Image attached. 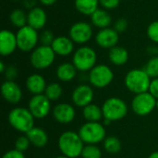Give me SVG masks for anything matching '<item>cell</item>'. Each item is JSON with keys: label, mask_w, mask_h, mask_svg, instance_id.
Listing matches in <instances>:
<instances>
[{"label": "cell", "mask_w": 158, "mask_h": 158, "mask_svg": "<svg viewBox=\"0 0 158 158\" xmlns=\"http://www.w3.org/2000/svg\"><path fill=\"white\" fill-rule=\"evenodd\" d=\"M103 143L104 148L108 154H118L121 150V142L116 136H108Z\"/></svg>", "instance_id": "f1b7e54d"}, {"label": "cell", "mask_w": 158, "mask_h": 158, "mask_svg": "<svg viewBox=\"0 0 158 158\" xmlns=\"http://www.w3.org/2000/svg\"><path fill=\"white\" fill-rule=\"evenodd\" d=\"M156 108L158 109V99H156Z\"/></svg>", "instance_id": "bcb514c9"}, {"label": "cell", "mask_w": 158, "mask_h": 158, "mask_svg": "<svg viewBox=\"0 0 158 158\" xmlns=\"http://www.w3.org/2000/svg\"><path fill=\"white\" fill-rule=\"evenodd\" d=\"M82 115L87 122H99L104 118L102 107L94 104H90L83 107Z\"/></svg>", "instance_id": "484cf974"}, {"label": "cell", "mask_w": 158, "mask_h": 158, "mask_svg": "<svg viewBox=\"0 0 158 158\" xmlns=\"http://www.w3.org/2000/svg\"><path fill=\"white\" fill-rule=\"evenodd\" d=\"M85 144H97L106 138L105 125L100 122H86L78 131Z\"/></svg>", "instance_id": "52a82bcc"}, {"label": "cell", "mask_w": 158, "mask_h": 158, "mask_svg": "<svg viewBox=\"0 0 158 158\" xmlns=\"http://www.w3.org/2000/svg\"><path fill=\"white\" fill-rule=\"evenodd\" d=\"M30 144H31V142H30L29 138L25 134L24 136H19L16 140V142H15V149L24 153L25 151H27L29 149Z\"/></svg>", "instance_id": "836d02e7"}, {"label": "cell", "mask_w": 158, "mask_h": 158, "mask_svg": "<svg viewBox=\"0 0 158 158\" xmlns=\"http://www.w3.org/2000/svg\"><path fill=\"white\" fill-rule=\"evenodd\" d=\"M120 2L121 0H99L101 8H104L108 11L116 9L119 6Z\"/></svg>", "instance_id": "e575fe53"}, {"label": "cell", "mask_w": 158, "mask_h": 158, "mask_svg": "<svg viewBox=\"0 0 158 158\" xmlns=\"http://www.w3.org/2000/svg\"><path fill=\"white\" fill-rule=\"evenodd\" d=\"M2 158H25V156L22 152L18 151L17 149H12L6 152Z\"/></svg>", "instance_id": "74e56055"}, {"label": "cell", "mask_w": 158, "mask_h": 158, "mask_svg": "<svg viewBox=\"0 0 158 158\" xmlns=\"http://www.w3.org/2000/svg\"><path fill=\"white\" fill-rule=\"evenodd\" d=\"M101 107L104 119L109 120L110 122L124 118L128 113V106L126 102L119 97L107 98Z\"/></svg>", "instance_id": "5b68a950"}, {"label": "cell", "mask_w": 158, "mask_h": 158, "mask_svg": "<svg viewBox=\"0 0 158 158\" xmlns=\"http://www.w3.org/2000/svg\"><path fill=\"white\" fill-rule=\"evenodd\" d=\"M25 84L27 90L33 95L44 94L45 88L47 86L44 77L38 73H33L28 76Z\"/></svg>", "instance_id": "ffe728a7"}, {"label": "cell", "mask_w": 158, "mask_h": 158, "mask_svg": "<svg viewBox=\"0 0 158 158\" xmlns=\"http://www.w3.org/2000/svg\"><path fill=\"white\" fill-rule=\"evenodd\" d=\"M96 51L89 45H81L72 55V64L80 72H89L97 64Z\"/></svg>", "instance_id": "7a4b0ae2"}, {"label": "cell", "mask_w": 158, "mask_h": 158, "mask_svg": "<svg viewBox=\"0 0 158 158\" xmlns=\"http://www.w3.org/2000/svg\"><path fill=\"white\" fill-rule=\"evenodd\" d=\"M55 38H56V36H55L54 32L48 29L42 30L39 34V42H40V44H42V45L51 46Z\"/></svg>", "instance_id": "1f68e13d"}, {"label": "cell", "mask_w": 158, "mask_h": 158, "mask_svg": "<svg viewBox=\"0 0 158 158\" xmlns=\"http://www.w3.org/2000/svg\"><path fill=\"white\" fill-rule=\"evenodd\" d=\"M9 21L13 27L20 29L27 25V12L22 8H15L9 14Z\"/></svg>", "instance_id": "4316f807"}, {"label": "cell", "mask_w": 158, "mask_h": 158, "mask_svg": "<svg viewBox=\"0 0 158 158\" xmlns=\"http://www.w3.org/2000/svg\"><path fill=\"white\" fill-rule=\"evenodd\" d=\"M94 93L92 86L81 83L78 85L71 94V100L73 104L78 107H85L92 104L94 100Z\"/></svg>", "instance_id": "5bb4252c"}, {"label": "cell", "mask_w": 158, "mask_h": 158, "mask_svg": "<svg viewBox=\"0 0 158 158\" xmlns=\"http://www.w3.org/2000/svg\"><path fill=\"white\" fill-rule=\"evenodd\" d=\"M76 10L83 16H91L99 6V0H74Z\"/></svg>", "instance_id": "d4e9b609"}, {"label": "cell", "mask_w": 158, "mask_h": 158, "mask_svg": "<svg viewBox=\"0 0 158 158\" xmlns=\"http://www.w3.org/2000/svg\"><path fill=\"white\" fill-rule=\"evenodd\" d=\"M114 80V72L111 68L106 64H97L88 74L90 84L95 88L103 89L107 87Z\"/></svg>", "instance_id": "9c48e42d"}, {"label": "cell", "mask_w": 158, "mask_h": 158, "mask_svg": "<svg viewBox=\"0 0 158 158\" xmlns=\"http://www.w3.org/2000/svg\"><path fill=\"white\" fill-rule=\"evenodd\" d=\"M146 35L152 43L158 44V20L152 21L147 26Z\"/></svg>", "instance_id": "d6a6232c"}, {"label": "cell", "mask_w": 158, "mask_h": 158, "mask_svg": "<svg viewBox=\"0 0 158 158\" xmlns=\"http://www.w3.org/2000/svg\"><path fill=\"white\" fill-rule=\"evenodd\" d=\"M47 23L46 11L42 6H35L27 12V25L31 28L42 31Z\"/></svg>", "instance_id": "ac0fdd59"}, {"label": "cell", "mask_w": 158, "mask_h": 158, "mask_svg": "<svg viewBox=\"0 0 158 158\" xmlns=\"http://www.w3.org/2000/svg\"><path fill=\"white\" fill-rule=\"evenodd\" d=\"M14 2H22V0H12Z\"/></svg>", "instance_id": "f6af8a7d"}, {"label": "cell", "mask_w": 158, "mask_h": 158, "mask_svg": "<svg viewBox=\"0 0 158 158\" xmlns=\"http://www.w3.org/2000/svg\"><path fill=\"white\" fill-rule=\"evenodd\" d=\"M77 69L72 64V62L61 63L56 69V76L57 80L62 82H69L75 79L77 76Z\"/></svg>", "instance_id": "7402d4cb"}, {"label": "cell", "mask_w": 158, "mask_h": 158, "mask_svg": "<svg viewBox=\"0 0 158 158\" xmlns=\"http://www.w3.org/2000/svg\"><path fill=\"white\" fill-rule=\"evenodd\" d=\"M129 57V52L123 46L117 45L108 50V59L115 66L120 67L125 65L128 62Z\"/></svg>", "instance_id": "603a6c76"}, {"label": "cell", "mask_w": 158, "mask_h": 158, "mask_svg": "<svg viewBox=\"0 0 158 158\" xmlns=\"http://www.w3.org/2000/svg\"><path fill=\"white\" fill-rule=\"evenodd\" d=\"M56 56H69L73 55L75 49L74 42L69 38V36L59 35L56 36L51 45Z\"/></svg>", "instance_id": "d6986e66"}, {"label": "cell", "mask_w": 158, "mask_h": 158, "mask_svg": "<svg viewBox=\"0 0 158 158\" xmlns=\"http://www.w3.org/2000/svg\"><path fill=\"white\" fill-rule=\"evenodd\" d=\"M94 26L83 20L73 23L69 30V36L75 44L85 45L94 36Z\"/></svg>", "instance_id": "30bf717a"}, {"label": "cell", "mask_w": 158, "mask_h": 158, "mask_svg": "<svg viewBox=\"0 0 158 158\" xmlns=\"http://www.w3.org/2000/svg\"><path fill=\"white\" fill-rule=\"evenodd\" d=\"M1 94L3 98L9 104L16 105L22 98V91L15 81L6 80L1 85Z\"/></svg>", "instance_id": "2e32d148"}, {"label": "cell", "mask_w": 158, "mask_h": 158, "mask_svg": "<svg viewBox=\"0 0 158 158\" xmlns=\"http://www.w3.org/2000/svg\"><path fill=\"white\" fill-rule=\"evenodd\" d=\"M28 108L35 118L42 119L46 118L50 113L51 101L44 95V94H36L30 99Z\"/></svg>", "instance_id": "7c38bea8"}, {"label": "cell", "mask_w": 158, "mask_h": 158, "mask_svg": "<svg viewBox=\"0 0 158 158\" xmlns=\"http://www.w3.org/2000/svg\"><path fill=\"white\" fill-rule=\"evenodd\" d=\"M8 122L16 131L27 133L34 127V117L25 107H14L8 114Z\"/></svg>", "instance_id": "277c9868"}, {"label": "cell", "mask_w": 158, "mask_h": 158, "mask_svg": "<svg viewBox=\"0 0 158 158\" xmlns=\"http://www.w3.org/2000/svg\"><path fill=\"white\" fill-rule=\"evenodd\" d=\"M143 69L151 79L158 78V55L154 56L146 62Z\"/></svg>", "instance_id": "f546056e"}, {"label": "cell", "mask_w": 158, "mask_h": 158, "mask_svg": "<svg viewBox=\"0 0 158 158\" xmlns=\"http://www.w3.org/2000/svg\"><path fill=\"white\" fill-rule=\"evenodd\" d=\"M56 158H69V157H67V156H63V155H62V156H56Z\"/></svg>", "instance_id": "ee69618b"}, {"label": "cell", "mask_w": 158, "mask_h": 158, "mask_svg": "<svg viewBox=\"0 0 158 158\" xmlns=\"http://www.w3.org/2000/svg\"><path fill=\"white\" fill-rule=\"evenodd\" d=\"M151 81L152 79L143 69H133L126 74L124 83L130 92L138 94L148 92Z\"/></svg>", "instance_id": "3957f363"}, {"label": "cell", "mask_w": 158, "mask_h": 158, "mask_svg": "<svg viewBox=\"0 0 158 158\" xmlns=\"http://www.w3.org/2000/svg\"><path fill=\"white\" fill-rule=\"evenodd\" d=\"M26 136L29 138L31 144L38 148L44 147L48 143V135L46 131L40 127H33L26 133Z\"/></svg>", "instance_id": "cb8c5ba5"}, {"label": "cell", "mask_w": 158, "mask_h": 158, "mask_svg": "<svg viewBox=\"0 0 158 158\" xmlns=\"http://www.w3.org/2000/svg\"><path fill=\"white\" fill-rule=\"evenodd\" d=\"M58 0H39V3L44 6H51L55 5Z\"/></svg>", "instance_id": "60d3db41"}, {"label": "cell", "mask_w": 158, "mask_h": 158, "mask_svg": "<svg viewBox=\"0 0 158 158\" xmlns=\"http://www.w3.org/2000/svg\"><path fill=\"white\" fill-rule=\"evenodd\" d=\"M156 107V99L149 92L135 94L131 102V108L133 112L141 117L149 115Z\"/></svg>", "instance_id": "8fae6325"}, {"label": "cell", "mask_w": 158, "mask_h": 158, "mask_svg": "<svg viewBox=\"0 0 158 158\" xmlns=\"http://www.w3.org/2000/svg\"><path fill=\"white\" fill-rule=\"evenodd\" d=\"M96 44L104 49H111L118 45L119 42V33L111 27L99 30L94 35Z\"/></svg>", "instance_id": "4fadbf2b"}, {"label": "cell", "mask_w": 158, "mask_h": 158, "mask_svg": "<svg viewBox=\"0 0 158 158\" xmlns=\"http://www.w3.org/2000/svg\"><path fill=\"white\" fill-rule=\"evenodd\" d=\"M90 19H91V24L94 28L99 30L108 28L112 23L111 14L109 13L108 10H106L104 8H98L90 16Z\"/></svg>", "instance_id": "44dd1931"}, {"label": "cell", "mask_w": 158, "mask_h": 158, "mask_svg": "<svg viewBox=\"0 0 158 158\" xmlns=\"http://www.w3.org/2000/svg\"><path fill=\"white\" fill-rule=\"evenodd\" d=\"M129 27V22L125 18H119L115 22H114V26L113 28L118 32V33H122L124 31H127Z\"/></svg>", "instance_id": "d590c367"}, {"label": "cell", "mask_w": 158, "mask_h": 158, "mask_svg": "<svg viewBox=\"0 0 158 158\" xmlns=\"http://www.w3.org/2000/svg\"><path fill=\"white\" fill-rule=\"evenodd\" d=\"M148 92H149L156 99H158V78L152 79Z\"/></svg>", "instance_id": "f35d334b"}, {"label": "cell", "mask_w": 158, "mask_h": 158, "mask_svg": "<svg viewBox=\"0 0 158 158\" xmlns=\"http://www.w3.org/2000/svg\"><path fill=\"white\" fill-rule=\"evenodd\" d=\"M58 148L61 154L69 158H78L81 156L84 143L78 132L67 131L58 138Z\"/></svg>", "instance_id": "6da1fadb"}, {"label": "cell", "mask_w": 158, "mask_h": 158, "mask_svg": "<svg viewBox=\"0 0 158 158\" xmlns=\"http://www.w3.org/2000/svg\"><path fill=\"white\" fill-rule=\"evenodd\" d=\"M62 94H63V89H62V86L58 82L48 83L44 91V95L51 102L58 100L61 97Z\"/></svg>", "instance_id": "83f0119b"}, {"label": "cell", "mask_w": 158, "mask_h": 158, "mask_svg": "<svg viewBox=\"0 0 158 158\" xmlns=\"http://www.w3.org/2000/svg\"><path fill=\"white\" fill-rule=\"evenodd\" d=\"M56 53L51 46L38 45L30 55V62L35 69L43 70L50 68L56 60Z\"/></svg>", "instance_id": "8992f818"}, {"label": "cell", "mask_w": 158, "mask_h": 158, "mask_svg": "<svg viewBox=\"0 0 158 158\" xmlns=\"http://www.w3.org/2000/svg\"><path fill=\"white\" fill-rule=\"evenodd\" d=\"M18 69L14 65H8L6 66V69L4 72V75L7 81H14L18 77Z\"/></svg>", "instance_id": "8d00e7d4"}, {"label": "cell", "mask_w": 158, "mask_h": 158, "mask_svg": "<svg viewBox=\"0 0 158 158\" xmlns=\"http://www.w3.org/2000/svg\"><path fill=\"white\" fill-rule=\"evenodd\" d=\"M52 113L55 120L60 124L71 123L76 116V111L74 106L67 103H60L55 106Z\"/></svg>", "instance_id": "e0dca14e"}, {"label": "cell", "mask_w": 158, "mask_h": 158, "mask_svg": "<svg viewBox=\"0 0 158 158\" xmlns=\"http://www.w3.org/2000/svg\"><path fill=\"white\" fill-rule=\"evenodd\" d=\"M6 66L5 65V63L3 61H1L0 62V72L4 74V72L6 71Z\"/></svg>", "instance_id": "b9f144b4"}, {"label": "cell", "mask_w": 158, "mask_h": 158, "mask_svg": "<svg viewBox=\"0 0 158 158\" xmlns=\"http://www.w3.org/2000/svg\"><path fill=\"white\" fill-rule=\"evenodd\" d=\"M39 34L40 33L37 30L31 28L29 25L18 29L16 32L18 49L23 53L32 52L38 46V44H40Z\"/></svg>", "instance_id": "ba28073f"}, {"label": "cell", "mask_w": 158, "mask_h": 158, "mask_svg": "<svg viewBox=\"0 0 158 158\" xmlns=\"http://www.w3.org/2000/svg\"><path fill=\"white\" fill-rule=\"evenodd\" d=\"M148 158H158V151H156V152H154V153H152Z\"/></svg>", "instance_id": "7bdbcfd3"}, {"label": "cell", "mask_w": 158, "mask_h": 158, "mask_svg": "<svg viewBox=\"0 0 158 158\" xmlns=\"http://www.w3.org/2000/svg\"><path fill=\"white\" fill-rule=\"evenodd\" d=\"M39 2V0H22V6H24V8L30 10L35 6H37V3Z\"/></svg>", "instance_id": "ab89813d"}, {"label": "cell", "mask_w": 158, "mask_h": 158, "mask_svg": "<svg viewBox=\"0 0 158 158\" xmlns=\"http://www.w3.org/2000/svg\"><path fill=\"white\" fill-rule=\"evenodd\" d=\"M18 49L17 35L10 30L4 29L0 32V54L2 56H9Z\"/></svg>", "instance_id": "9a60e30c"}, {"label": "cell", "mask_w": 158, "mask_h": 158, "mask_svg": "<svg viewBox=\"0 0 158 158\" xmlns=\"http://www.w3.org/2000/svg\"><path fill=\"white\" fill-rule=\"evenodd\" d=\"M81 156V158H101L102 151L96 144H85Z\"/></svg>", "instance_id": "4dcf8cb0"}]
</instances>
